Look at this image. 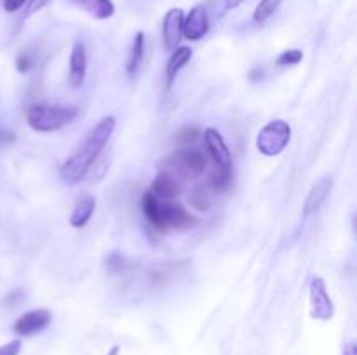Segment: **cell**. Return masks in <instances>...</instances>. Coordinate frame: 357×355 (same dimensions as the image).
I'll return each instance as SVG.
<instances>
[{
  "label": "cell",
  "instance_id": "cell-19",
  "mask_svg": "<svg viewBox=\"0 0 357 355\" xmlns=\"http://www.w3.org/2000/svg\"><path fill=\"white\" fill-rule=\"evenodd\" d=\"M232 169H223V167H215V171L209 176V187L215 191H227L232 187Z\"/></svg>",
  "mask_w": 357,
  "mask_h": 355
},
{
  "label": "cell",
  "instance_id": "cell-17",
  "mask_svg": "<svg viewBox=\"0 0 357 355\" xmlns=\"http://www.w3.org/2000/svg\"><path fill=\"white\" fill-rule=\"evenodd\" d=\"M142 209L150 225L159 230V232H164L162 218H160V198L155 197L150 190H146L142 198Z\"/></svg>",
  "mask_w": 357,
  "mask_h": 355
},
{
  "label": "cell",
  "instance_id": "cell-13",
  "mask_svg": "<svg viewBox=\"0 0 357 355\" xmlns=\"http://www.w3.org/2000/svg\"><path fill=\"white\" fill-rule=\"evenodd\" d=\"M150 191L155 197H159L160 200H171V198H176L181 194V183L173 174L166 173V171H159L155 180L152 181Z\"/></svg>",
  "mask_w": 357,
  "mask_h": 355
},
{
  "label": "cell",
  "instance_id": "cell-23",
  "mask_svg": "<svg viewBox=\"0 0 357 355\" xmlns=\"http://www.w3.org/2000/svg\"><path fill=\"white\" fill-rule=\"evenodd\" d=\"M131 267H132L131 261L126 260L124 256H121V254L117 253L110 254V256L107 258V268L108 271H112V274H121V271L129 270Z\"/></svg>",
  "mask_w": 357,
  "mask_h": 355
},
{
  "label": "cell",
  "instance_id": "cell-31",
  "mask_svg": "<svg viewBox=\"0 0 357 355\" xmlns=\"http://www.w3.org/2000/svg\"><path fill=\"white\" fill-rule=\"evenodd\" d=\"M244 0H225V6H223V10L222 13H227V10L234 9V7H237L239 3H243Z\"/></svg>",
  "mask_w": 357,
  "mask_h": 355
},
{
  "label": "cell",
  "instance_id": "cell-12",
  "mask_svg": "<svg viewBox=\"0 0 357 355\" xmlns=\"http://www.w3.org/2000/svg\"><path fill=\"white\" fill-rule=\"evenodd\" d=\"M333 190V178L331 176H324L310 188L309 195L305 198V204H303V216L309 218L310 214L317 212L321 209V205L326 202L328 195L331 194Z\"/></svg>",
  "mask_w": 357,
  "mask_h": 355
},
{
  "label": "cell",
  "instance_id": "cell-11",
  "mask_svg": "<svg viewBox=\"0 0 357 355\" xmlns=\"http://www.w3.org/2000/svg\"><path fill=\"white\" fill-rule=\"evenodd\" d=\"M87 73V51L82 40H77L70 52V68H68V84L77 89L84 84Z\"/></svg>",
  "mask_w": 357,
  "mask_h": 355
},
{
  "label": "cell",
  "instance_id": "cell-27",
  "mask_svg": "<svg viewBox=\"0 0 357 355\" xmlns=\"http://www.w3.org/2000/svg\"><path fill=\"white\" fill-rule=\"evenodd\" d=\"M45 3H49V0H28L26 9H24V17H30L31 14H35L37 10H40Z\"/></svg>",
  "mask_w": 357,
  "mask_h": 355
},
{
  "label": "cell",
  "instance_id": "cell-26",
  "mask_svg": "<svg viewBox=\"0 0 357 355\" xmlns=\"http://www.w3.org/2000/svg\"><path fill=\"white\" fill-rule=\"evenodd\" d=\"M31 65H33V58H31L28 52H21V54H17V58H16L17 72H21V73L28 72V70L31 68Z\"/></svg>",
  "mask_w": 357,
  "mask_h": 355
},
{
  "label": "cell",
  "instance_id": "cell-3",
  "mask_svg": "<svg viewBox=\"0 0 357 355\" xmlns=\"http://www.w3.org/2000/svg\"><path fill=\"white\" fill-rule=\"evenodd\" d=\"M208 167L204 153L195 148H180L160 162V171L180 176L183 180H195L204 174Z\"/></svg>",
  "mask_w": 357,
  "mask_h": 355
},
{
  "label": "cell",
  "instance_id": "cell-5",
  "mask_svg": "<svg viewBox=\"0 0 357 355\" xmlns=\"http://www.w3.org/2000/svg\"><path fill=\"white\" fill-rule=\"evenodd\" d=\"M160 218H162L164 232H167V230L185 232V230L194 228L199 223V219L194 214H190L183 205L167 200H160Z\"/></svg>",
  "mask_w": 357,
  "mask_h": 355
},
{
  "label": "cell",
  "instance_id": "cell-4",
  "mask_svg": "<svg viewBox=\"0 0 357 355\" xmlns=\"http://www.w3.org/2000/svg\"><path fill=\"white\" fill-rule=\"evenodd\" d=\"M289 141H291V125L278 118L260 129L257 136V148L261 155L275 157L284 152Z\"/></svg>",
  "mask_w": 357,
  "mask_h": 355
},
{
  "label": "cell",
  "instance_id": "cell-2",
  "mask_svg": "<svg viewBox=\"0 0 357 355\" xmlns=\"http://www.w3.org/2000/svg\"><path fill=\"white\" fill-rule=\"evenodd\" d=\"M79 110L65 104L35 103L28 108L26 122L37 132H54L65 127L77 117Z\"/></svg>",
  "mask_w": 357,
  "mask_h": 355
},
{
  "label": "cell",
  "instance_id": "cell-15",
  "mask_svg": "<svg viewBox=\"0 0 357 355\" xmlns=\"http://www.w3.org/2000/svg\"><path fill=\"white\" fill-rule=\"evenodd\" d=\"M94 209H96V198L93 195H84L82 198H79L73 207L72 214H70V225L73 228H82L89 223L91 216H93Z\"/></svg>",
  "mask_w": 357,
  "mask_h": 355
},
{
  "label": "cell",
  "instance_id": "cell-22",
  "mask_svg": "<svg viewBox=\"0 0 357 355\" xmlns=\"http://www.w3.org/2000/svg\"><path fill=\"white\" fill-rule=\"evenodd\" d=\"M199 136H201V129L195 125H187L176 134V143L181 145V148H190V145L197 141Z\"/></svg>",
  "mask_w": 357,
  "mask_h": 355
},
{
  "label": "cell",
  "instance_id": "cell-9",
  "mask_svg": "<svg viewBox=\"0 0 357 355\" xmlns=\"http://www.w3.org/2000/svg\"><path fill=\"white\" fill-rule=\"evenodd\" d=\"M204 145L208 150L209 157L213 159V162L216 164V167H223V169H232V155H230V150L227 146L225 139L220 134L216 129L208 127L204 131Z\"/></svg>",
  "mask_w": 357,
  "mask_h": 355
},
{
  "label": "cell",
  "instance_id": "cell-8",
  "mask_svg": "<svg viewBox=\"0 0 357 355\" xmlns=\"http://www.w3.org/2000/svg\"><path fill=\"white\" fill-rule=\"evenodd\" d=\"M183 19H185L183 10L178 9V7L169 9L166 13V16H164L162 40L167 51L173 52L174 49L180 47V42L181 38H183Z\"/></svg>",
  "mask_w": 357,
  "mask_h": 355
},
{
  "label": "cell",
  "instance_id": "cell-21",
  "mask_svg": "<svg viewBox=\"0 0 357 355\" xmlns=\"http://www.w3.org/2000/svg\"><path fill=\"white\" fill-rule=\"evenodd\" d=\"M190 204L197 211H208L209 205H211V194H209L208 187H204V184L195 187L190 191Z\"/></svg>",
  "mask_w": 357,
  "mask_h": 355
},
{
  "label": "cell",
  "instance_id": "cell-1",
  "mask_svg": "<svg viewBox=\"0 0 357 355\" xmlns=\"http://www.w3.org/2000/svg\"><path fill=\"white\" fill-rule=\"evenodd\" d=\"M114 129L115 117H112V115L103 117L93 129H91V132L86 136L82 145H80L79 148L63 162V166L59 167V176H61V180L65 181V183L75 184L86 178V174L89 173L91 167L94 166V162L98 160L100 153L103 152L105 145H107L108 139H110Z\"/></svg>",
  "mask_w": 357,
  "mask_h": 355
},
{
  "label": "cell",
  "instance_id": "cell-18",
  "mask_svg": "<svg viewBox=\"0 0 357 355\" xmlns=\"http://www.w3.org/2000/svg\"><path fill=\"white\" fill-rule=\"evenodd\" d=\"M143 58H145V33L143 31H138L135 35V40H132L131 45V52H129V59H128V70L129 75H135L136 72L139 70V65H142Z\"/></svg>",
  "mask_w": 357,
  "mask_h": 355
},
{
  "label": "cell",
  "instance_id": "cell-16",
  "mask_svg": "<svg viewBox=\"0 0 357 355\" xmlns=\"http://www.w3.org/2000/svg\"><path fill=\"white\" fill-rule=\"evenodd\" d=\"M72 3H75L77 7L86 10L96 19H108L115 13V6L112 0H72Z\"/></svg>",
  "mask_w": 357,
  "mask_h": 355
},
{
  "label": "cell",
  "instance_id": "cell-10",
  "mask_svg": "<svg viewBox=\"0 0 357 355\" xmlns=\"http://www.w3.org/2000/svg\"><path fill=\"white\" fill-rule=\"evenodd\" d=\"M209 30L208 10L204 6H195L183 19V37L190 42H197L204 38Z\"/></svg>",
  "mask_w": 357,
  "mask_h": 355
},
{
  "label": "cell",
  "instance_id": "cell-32",
  "mask_svg": "<svg viewBox=\"0 0 357 355\" xmlns=\"http://www.w3.org/2000/svg\"><path fill=\"white\" fill-rule=\"evenodd\" d=\"M261 75H264V72H261L260 68H255V70H251V73H250L251 80H257V77H260V79H261Z\"/></svg>",
  "mask_w": 357,
  "mask_h": 355
},
{
  "label": "cell",
  "instance_id": "cell-7",
  "mask_svg": "<svg viewBox=\"0 0 357 355\" xmlns=\"http://www.w3.org/2000/svg\"><path fill=\"white\" fill-rule=\"evenodd\" d=\"M52 322V313L47 308H35L30 312L23 313L20 319L14 322L13 331L17 336H33V334L40 333L45 327H49V324Z\"/></svg>",
  "mask_w": 357,
  "mask_h": 355
},
{
  "label": "cell",
  "instance_id": "cell-28",
  "mask_svg": "<svg viewBox=\"0 0 357 355\" xmlns=\"http://www.w3.org/2000/svg\"><path fill=\"white\" fill-rule=\"evenodd\" d=\"M26 2L28 0H2L3 9H6L7 13H16V10H20Z\"/></svg>",
  "mask_w": 357,
  "mask_h": 355
},
{
  "label": "cell",
  "instance_id": "cell-14",
  "mask_svg": "<svg viewBox=\"0 0 357 355\" xmlns=\"http://www.w3.org/2000/svg\"><path fill=\"white\" fill-rule=\"evenodd\" d=\"M192 59V49L190 47H176L171 54V58L167 59V65H166V84L167 87L173 86V82L176 80L178 73L183 70V66H187V63Z\"/></svg>",
  "mask_w": 357,
  "mask_h": 355
},
{
  "label": "cell",
  "instance_id": "cell-20",
  "mask_svg": "<svg viewBox=\"0 0 357 355\" xmlns=\"http://www.w3.org/2000/svg\"><path fill=\"white\" fill-rule=\"evenodd\" d=\"M282 3V0H260V3L257 6L253 14V19L255 23L258 24H264L265 21L271 19L272 16L275 14V10L279 9V6Z\"/></svg>",
  "mask_w": 357,
  "mask_h": 355
},
{
  "label": "cell",
  "instance_id": "cell-6",
  "mask_svg": "<svg viewBox=\"0 0 357 355\" xmlns=\"http://www.w3.org/2000/svg\"><path fill=\"white\" fill-rule=\"evenodd\" d=\"M333 301L328 294L326 282L323 277L316 275L310 281V315L316 320H331L333 319Z\"/></svg>",
  "mask_w": 357,
  "mask_h": 355
},
{
  "label": "cell",
  "instance_id": "cell-24",
  "mask_svg": "<svg viewBox=\"0 0 357 355\" xmlns=\"http://www.w3.org/2000/svg\"><path fill=\"white\" fill-rule=\"evenodd\" d=\"M303 59V52L300 49H288V51L281 52L278 59H275V65L278 66H293L298 65Z\"/></svg>",
  "mask_w": 357,
  "mask_h": 355
},
{
  "label": "cell",
  "instance_id": "cell-25",
  "mask_svg": "<svg viewBox=\"0 0 357 355\" xmlns=\"http://www.w3.org/2000/svg\"><path fill=\"white\" fill-rule=\"evenodd\" d=\"M21 348H23V343H21V340L17 338V340H13L9 341V343L2 345V347H0V355H20Z\"/></svg>",
  "mask_w": 357,
  "mask_h": 355
},
{
  "label": "cell",
  "instance_id": "cell-29",
  "mask_svg": "<svg viewBox=\"0 0 357 355\" xmlns=\"http://www.w3.org/2000/svg\"><path fill=\"white\" fill-rule=\"evenodd\" d=\"M342 355H357V343L356 341H347L342 348Z\"/></svg>",
  "mask_w": 357,
  "mask_h": 355
},
{
  "label": "cell",
  "instance_id": "cell-30",
  "mask_svg": "<svg viewBox=\"0 0 357 355\" xmlns=\"http://www.w3.org/2000/svg\"><path fill=\"white\" fill-rule=\"evenodd\" d=\"M14 139H16L14 132H10V131H2V132H0V146L7 145V143H13Z\"/></svg>",
  "mask_w": 357,
  "mask_h": 355
},
{
  "label": "cell",
  "instance_id": "cell-33",
  "mask_svg": "<svg viewBox=\"0 0 357 355\" xmlns=\"http://www.w3.org/2000/svg\"><path fill=\"white\" fill-rule=\"evenodd\" d=\"M119 350H121V348H119V347H114V348H112L110 354H108V355H119Z\"/></svg>",
  "mask_w": 357,
  "mask_h": 355
}]
</instances>
